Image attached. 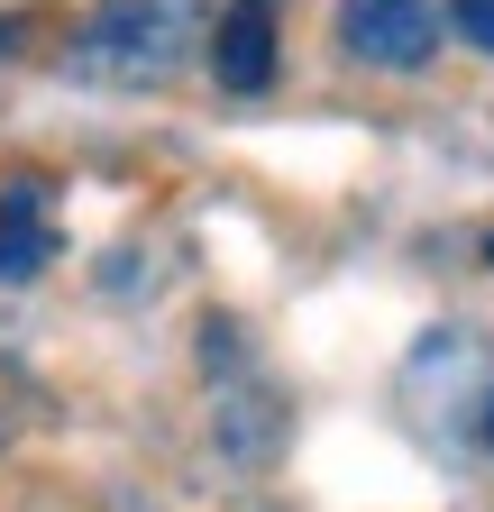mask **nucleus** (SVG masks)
Masks as SVG:
<instances>
[{
  "label": "nucleus",
  "instance_id": "1",
  "mask_svg": "<svg viewBox=\"0 0 494 512\" xmlns=\"http://www.w3.org/2000/svg\"><path fill=\"white\" fill-rule=\"evenodd\" d=\"M74 64L92 83H165L183 64V19L165 0H110L92 10V28L74 37Z\"/></svg>",
  "mask_w": 494,
  "mask_h": 512
},
{
  "label": "nucleus",
  "instance_id": "2",
  "mask_svg": "<svg viewBox=\"0 0 494 512\" xmlns=\"http://www.w3.org/2000/svg\"><path fill=\"white\" fill-rule=\"evenodd\" d=\"M485 348L467 339V330H430L412 357H403V403H412V421L421 430H449L458 412L476 421V403H485Z\"/></svg>",
  "mask_w": 494,
  "mask_h": 512
},
{
  "label": "nucleus",
  "instance_id": "3",
  "mask_svg": "<svg viewBox=\"0 0 494 512\" xmlns=\"http://www.w3.org/2000/svg\"><path fill=\"white\" fill-rule=\"evenodd\" d=\"M339 46L376 74H421L440 55V10L430 0H339Z\"/></svg>",
  "mask_w": 494,
  "mask_h": 512
},
{
  "label": "nucleus",
  "instance_id": "4",
  "mask_svg": "<svg viewBox=\"0 0 494 512\" xmlns=\"http://www.w3.org/2000/svg\"><path fill=\"white\" fill-rule=\"evenodd\" d=\"M211 74H220L229 92H266V83H275V10H266V0H238V10L220 19Z\"/></svg>",
  "mask_w": 494,
  "mask_h": 512
},
{
  "label": "nucleus",
  "instance_id": "5",
  "mask_svg": "<svg viewBox=\"0 0 494 512\" xmlns=\"http://www.w3.org/2000/svg\"><path fill=\"white\" fill-rule=\"evenodd\" d=\"M46 256H55L46 183H37V174H10V192H0V284H28Z\"/></svg>",
  "mask_w": 494,
  "mask_h": 512
},
{
  "label": "nucleus",
  "instance_id": "6",
  "mask_svg": "<svg viewBox=\"0 0 494 512\" xmlns=\"http://www.w3.org/2000/svg\"><path fill=\"white\" fill-rule=\"evenodd\" d=\"M440 28H449L458 46H476V55H494V0H449V10H440Z\"/></svg>",
  "mask_w": 494,
  "mask_h": 512
},
{
  "label": "nucleus",
  "instance_id": "7",
  "mask_svg": "<svg viewBox=\"0 0 494 512\" xmlns=\"http://www.w3.org/2000/svg\"><path fill=\"white\" fill-rule=\"evenodd\" d=\"M476 439H485V458H494V384H485V403H476Z\"/></svg>",
  "mask_w": 494,
  "mask_h": 512
},
{
  "label": "nucleus",
  "instance_id": "8",
  "mask_svg": "<svg viewBox=\"0 0 494 512\" xmlns=\"http://www.w3.org/2000/svg\"><path fill=\"white\" fill-rule=\"evenodd\" d=\"M485 256H494V238H485Z\"/></svg>",
  "mask_w": 494,
  "mask_h": 512
}]
</instances>
